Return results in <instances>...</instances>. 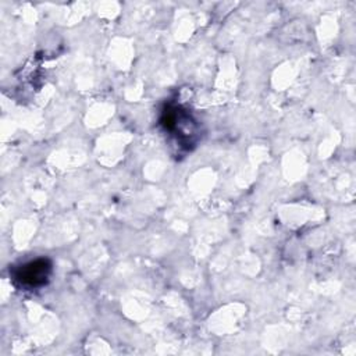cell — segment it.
<instances>
[{
	"mask_svg": "<svg viewBox=\"0 0 356 356\" xmlns=\"http://www.w3.org/2000/svg\"><path fill=\"white\" fill-rule=\"evenodd\" d=\"M51 271V263L47 259H36L29 261L15 271L14 280L28 288H36L46 284Z\"/></svg>",
	"mask_w": 356,
	"mask_h": 356,
	"instance_id": "cell-1",
	"label": "cell"
}]
</instances>
